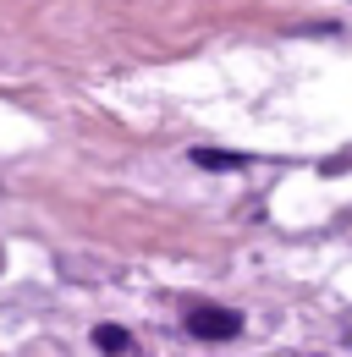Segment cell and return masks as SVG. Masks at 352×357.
<instances>
[{
  "label": "cell",
  "mask_w": 352,
  "mask_h": 357,
  "mask_svg": "<svg viewBox=\"0 0 352 357\" xmlns=\"http://www.w3.org/2000/svg\"><path fill=\"white\" fill-rule=\"evenodd\" d=\"M94 347H99V352H132V335L122 324H99V330H94Z\"/></svg>",
  "instance_id": "cell-3"
},
{
  "label": "cell",
  "mask_w": 352,
  "mask_h": 357,
  "mask_svg": "<svg viewBox=\"0 0 352 357\" xmlns=\"http://www.w3.org/2000/svg\"><path fill=\"white\" fill-rule=\"evenodd\" d=\"M193 165H204V171H242V165H248V154H226V149H193Z\"/></svg>",
  "instance_id": "cell-2"
},
{
  "label": "cell",
  "mask_w": 352,
  "mask_h": 357,
  "mask_svg": "<svg viewBox=\"0 0 352 357\" xmlns=\"http://www.w3.org/2000/svg\"><path fill=\"white\" fill-rule=\"evenodd\" d=\"M187 330H193L198 341H231V335L242 330V313H237V308H210V303H198V308L187 313Z\"/></svg>",
  "instance_id": "cell-1"
}]
</instances>
